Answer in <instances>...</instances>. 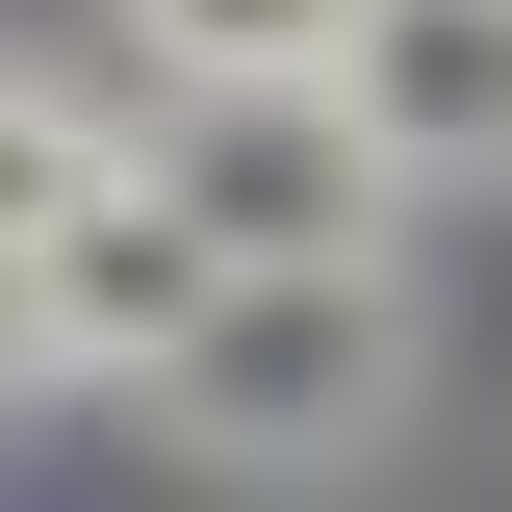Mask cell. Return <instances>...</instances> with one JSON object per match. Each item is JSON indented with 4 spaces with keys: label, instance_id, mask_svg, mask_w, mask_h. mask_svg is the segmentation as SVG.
I'll return each mask as SVG.
<instances>
[{
    "label": "cell",
    "instance_id": "1",
    "mask_svg": "<svg viewBox=\"0 0 512 512\" xmlns=\"http://www.w3.org/2000/svg\"><path fill=\"white\" fill-rule=\"evenodd\" d=\"M154 410H180V461H231V487H333V461L410 436V282H384V256H231L180 308V359H154Z\"/></svg>",
    "mask_w": 512,
    "mask_h": 512
},
{
    "label": "cell",
    "instance_id": "2",
    "mask_svg": "<svg viewBox=\"0 0 512 512\" xmlns=\"http://www.w3.org/2000/svg\"><path fill=\"white\" fill-rule=\"evenodd\" d=\"M154 180L205 205V256H384L410 231V154L359 128V77H154Z\"/></svg>",
    "mask_w": 512,
    "mask_h": 512
},
{
    "label": "cell",
    "instance_id": "3",
    "mask_svg": "<svg viewBox=\"0 0 512 512\" xmlns=\"http://www.w3.org/2000/svg\"><path fill=\"white\" fill-rule=\"evenodd\" d=\"M0 282H26V359H52V384H154V359H180V308L231 282V256H205V205L128 154V180H77Z\"/></svg>",
    "mask_w": 512,
    "mask_h": 512
},
{
    "label": "cell",
    "instance_id": "4",
    "mask_svg": "<svg viewBox=\"0 0 512 512\" xmlns=\"http://www.w3.org/2000/svg\"><path fill=\"white\" fill-rule=\"evenodd\" d=\"M359 128L410 154V180H487L512 154V0H359Z\"/></svg>",
    "mask_w": 512,
    "mask_h": 512
},
{
    "label": "cell",
    "instance_id": "5",
    "mask_svg": "<svg viewBox=\"0 0 512 512\" xmlns=\"http://www.w3.org/2000/svg\"><path fill=\"white\" fill-rule=\"evenodd\" d=\"M128 154H154V128H128V103H77V77H26V52H0V256L52 231L77 180H128Z\"/></svg>",
    "mask_w": 512,
    "mask_h": 512
},
{
    "label": "cell",
    "instance_id": "6",
    "mask_svg": "<svg viewBox=\"0 0 512 512\" xmlns=\"http://www.w3.org/2000/svg\"><path fill=\"white\" fill-rule=\"evenodd\" d=\"M154 26V77H308V52H359V0H128Z\"/></svg>",
    "mask_w": 512,
    "mask_h": 512
},
{
    "label": "cell",
    "instance_id": "7",
    "mask_svg": "<svg viewBox=\"0 0 512 512\" xmlns=\"http://www.w3.org/2000/svg\"><path fill=\"white\" fill-rule=\"evenodd\" d=\"M0 384H26V282H0Z\"/></svg>",
    "mask_w": 512,
    "mask_h": 512
}]
</instances>
